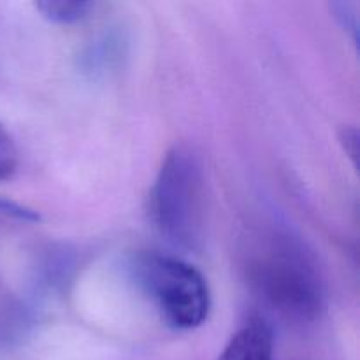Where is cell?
<instances>
[{
  "instance_id": "obj_1",
  "label": "cell",
  "mask_w": 360,
  "mask_h": 360,
  "mask_svg": "<svg viewBox=\"0 0 360 360\" xmlns=\"http://www.w3.org/2000/svg\"><path fill=\"white\" fill-rule=\"evenodd\" d=\"M248 276L260 297L283 316L306 322L322 309L319 271L304 248L288 236L271 232L253 245Z\"/></svg>"
},
{
  "instance_id": "obj_2",
  "label": "cell",
  "mask_w": 360,
  "mask_h": 360,
  "mask_svg": "<svg viewBox=\"0 0 360 360\" xmlns=\"http://www.w3.org/2000/svg\"><path fill=\"white\" fill-rule=\"evenodd\" d=\"M204 167L188 146L167 153L150 193V217L155 229L172 246L197 250L204 232Z\"/></svg>"
},
{
  "instance_id": "obj_3",
  "label": "cell",
  "mask_w": 360,
  "mask_h": 360,
  "mask_svg": "<svg viewBox=\"0 0 360 360\" xmlns=\"http://www.w3.org/2000/svg\"><path fill=\"white\" fill-rule=\"evenodd\" d=\"M137 278L160 313L176 330H192L207 320L211 308L206 278L192 264L171 255L146 253L137 260Z\"/></svg>"
},
{
  "instance_id": "obj_4",
  "label": "cell",
  "mask_w": 360,
  "mask_h": 360,
  "mask_svg": "<svg viewBox=\"0 0 360 360\" xmlns=\"http://www.w3.org/2000/svg\"><path fill=\"white\" fill-rule=\"evenodd\" d=\"M217 360H274V336L262 319L246 322L229 340Z\"/></svg>"
},
{
  "instance_id": "obj_5",
  "label": "cell",
  "mask_w": 360,
  "mask_h": 360,
  "mask_svg": "<svg viewBox=\"0 0 360 360\" xmlns=\"http://www.w3.org/2000/svg\"><path fill=\"white\" fill-rule=\"evenodd\" d=\"M42 16L55 23H74L86 18L95 9L94 2L84 0H42L35 4Z\"/></svg>"
},
{
  "instance_id": "obj_6",
  "label": "cell",
  "mask_w": 360,
  "mask_h": 360,
  "mask_svg": "<svg viewBox=\"0 0 360 360\" xmlns=\"http://www.w3.org/2000/svg\"><path fill=\"white\" fill-rule=\"evenodd\" d=\"M18 171V148L14 139L0 122V183L7 181Z\"/></svg>"
},
{
  "instance_id": "obj_7",
  "label": "cell",
  "mask_w": 360,
  "mask_h": 360,
  "mask_svg": "<svg viewBox=\"0 0 360 360\" xmlns=\"http://www.w3.org/2000/svg\"><path fill=\"white\" fill-rule=\"evenodd\" d=\"M334 16L340 20L341 27L345 30H348L352 34L354 42H357V34H359V9L355 2H336L333 4Z\"/></svg>"
},
{
  "instance_id": "obj_8",
  "label": "cell",
  "mask_w": 360,
  "mask_h": 360,
  "mask_svg": "<svg viewBox=\"0 0 360 360\" xmlns=\"http://www.w3.org/2000/svg\"><path fill=\"white\" fill-rule=\"evenodd\" d=\"M340 139H341V144H343L345 151L348 153V157H350L354 162L357 160V150H359L357 129H354V127H345Z\"/></svg>"
}]
</instances>
